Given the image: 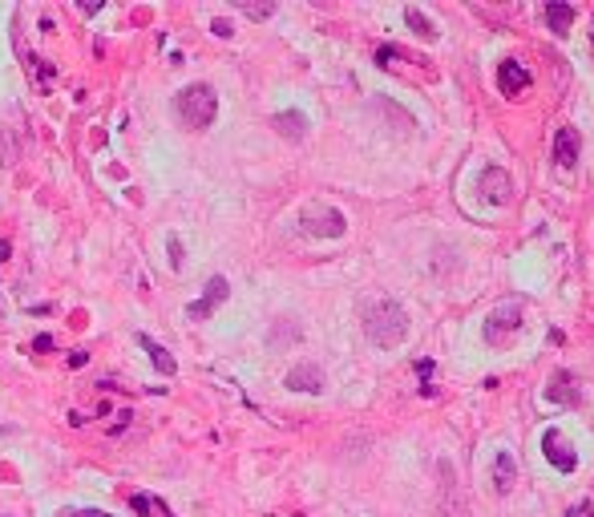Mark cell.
I'll use <instances>...</instances> for the list:
<instances>
[{
    "label": "cell",
    "mask_w": 594,
    "mask_h": 517,
    "mask_svg": "<svg viewBox=\"0 0 594 517\" xmlns=\"http://www.w3.org/2000/svg\"><path fill=\"white\" fill-rule=\"evenodd\" d=\"M493 481H498V489H502V493L514 485V457H510V453H502V457H498V465H493Z\"/></svg>",
    "instance_id": "obj_15"
},
{
    "label": "cell",
    "mask_w": 594,
    "mask_h": 517,
    "mask_svg": "<svg viewBox=\"0 0 594 517\" xmlns=\"http://www.w3.org/2000/svg\"><path fill=\"white\" fill-rule=\"evenodd\" d=\"M170 255H174L170 263H174V267H182V247H178V239H170Z\"/></svg>",
    "instance_id": "obj_20"
},
{
    "label": "cell",
    "mask_w": 594,
    "mask_h": 517,
    "mask_svg": "<svg viewBox=\"0 0 594 517\" xmlns=\"http://www.w3.org/2000/svg\"><path fill=\"white\" fill-rule=\"evenodd\" d=\"M498 85H502L506 97H514V93H522V89L530 85V69H526L522 61H506L502 73H498Z\"/></svg>",
    "instance_id": "obj_8"
},
{
    "label": "cell",
    "mask_w": 594,
    "mask_h": 517,
    "mask_svg": "<svg viewBox=\"0 0 594 517\" xmlns=\"http://www.w3.org/2000/svg\"><path fill=\"white\" fill-rule=\"evenodd\" d=\"M546 21H550V29H554L558 37H566L570 25H574V9H570V5H546Z\"/></svg>",
    "instance_id": "obj_12"
},
{
    "label": "cell",
    "mask_w": 594,
    "mask_h": 517,
    "mask_svg": "<svg viewBox=\"0 0 594 517\" xmlns=\"http://www.w3.org/2000/svg\"><path fill=\"white\" fill-rule=\"evenodd\" d=\"M518 328H522V307H518V303L498 307V312L489 316V324H485V340H489V344H502V340H510Z\"/></svg>",
    "instance_id": "obj_4"
},
{
    "label": "cell",
    "mask_w": 594,
    "mask_h": 517,
    "mask_svg": "<svg viewBox=\"0 0 594 517\" xmlns=\"http://www.w3.org/2000/svg\"><path fill=\"white\" fill-rule=\"evenodd\" d=\"M364 332L376 348H396L409 336V312L396 299H376L364 307Z\"/></svg>",
    "instance_id": "obj_1"
},
{
    "label": "cell",
    "mask_w": 594,
    "mask_h": 517,
    "mask_svg": "<svg viewBox=\"0 0 594 517\" xmlns=\"http://www.w3.org/2000/svg\"><path fill=\"white\" fill-rule=\"evenodd\" d=\"M566 517H594V505H574Z\"/></svg>",
    "instance_id": "obj_19"
},
{
    "label": "cell",
    "mask_w": 594,
    "mask_h": 517,
    "mask_svg": "<svg viewBox=\"0 0 594 517\" xmlns=\"http://www.w3.org/2000/svg\"><path fill=\"white\" fill-rule=\"evenodd\" d=\"M231 295V287H227V279L223 275H215L211 283H207V291H203V299H194L190 307H186V316L190 320H207V316H215V307L223 303Z\"/></svg>",
    "instance_id": "obj_5"
},
{
    "label": "cell",
    "mask_w": 594,
    "mask_h": 517,
    "mask_svg": "<svg viewBox=\"0 0 594 517\" xmlns=\"http://www.w3.org/2000/svg\"><path fill=\"white\" fill-rule=\"evenodd\" d=\"M300 227H304L308 235H316V239H340V235L348 231L344 215L336 211V206H324V202H312V206H304Z\"/></svg>",
    "instance_id": "obj_3"
},
{
    "label": "cell",
    "mask_w": 594,
    "mask_h": 517,
    "mask_svg": "<svg viewBox=\"0 0 594 517\" xmlns=\"http://www.w3.org/2000/svg\"><path fill=\"white\" fill-rule=\"evenodd\" d=\"M287 142H304V134H308V118L304 114H295V110H283V114H275V122H271Z\"/></svg>",
    "instance_id": "obj_10"
},
{
    "label": "cell",
    "mask_w": 594,
    "mask_h": 517,
    "mask_svg": "<svg viewBox=\"0 0 594 517\" xmlns=\"http://www.w3.org/2000/svg\"><path fill=\"white\" fill-rule=\"evenodd\" d=\"M174 114H178L182 126H190V130H207V126H215V118H219V97H215V89H211L207 81H194V85H186V89L174 97Z\"/></svg>",
    "instance_id": "obj_2"
},
{
    "label": "cell",
    "mask_w": 594,
    "mask_h": 517,
    "mask_svg": "<svg viewBox=\"0 0 594 517\" xmlns=\"http://www.w3.org/2000/svg\"><path fill=\"white\" fill-rule=\"evenodd\" d=\"M239 9H243L251 21H267V17L275 13V5H239Z\"/></svg>",
    "instance_id": "obj_17"
},
{
    "label": "cell",
    "mask_w": 594,
    "mask_h": 517,
    "mask_svg": "<svg viewBox=\"0 0 594 517\" xmlns=\"http://www.w3.org/2000/svg\"><path fill=\"white\" fill-rule=\"evenodd\" d=\"M287 388H295V392H324V372L316 364H295L287 372Z\"/></svg>",
    "instance_id": "obj_7"
},
{
    "label": "cell",
    "mask_w": 594,
    "mask_h": 517,
    "mask_svg": "<svg viewBox=\"0 0 594 517\" xmlns=\"http://www.w3.org/2000/svg\"><path fill=\"white\" fill-rule=\"evenodd\" d=\"M477 190L485 194V202H510V194H514V182H510V174H506L502 166H489V170L481 174Z\"/></svg>",
    "instance_id": "obj_6"
},
{
    "label": "cell",
    "mask_w": 594,
    "mask_h": 517,
    "mask_svg": "<svg viewBox=\"0 0 594 517\" xmlns=\"http://www.w3.org/2000/svg\"><path fill=\"white\" fill-rule=\"evenodd\" d=\"M546 453H550V461L558 469H574V449H566L558 433H546Z\"/></svg>",
    "instance_id": "obj_13"
},
{
    "label": "cell",
    "mask_w": 594,
    "mask_h": 517,
    "mask_svg": "<svg viewBox=\"0 0 594 517\" xmlns=\"http://www.w3.org/2000/svg\"><path fill=\"white\" fill-rule=\"evenodd\" d=\"M409 25H413L421 37H437V33H433V25L425 21V13H417V9H409Z\"/></svg>",
    "instance_id": "obj_16"
},
{
    "label": "cell",
    "mask_w": 594,
    "mask_h": 517,
    "mask_svg": "<svg viewBox=\"0 0 594 517\" xmlns=\"http://www.w3.org/2000/svg\"><path fill=\"white\" fill-rule=\"evenodd\" d=\"M138 344H142V348L154 356V368H158V372H166V376L174 372V360H170V352H166V348H158L150 336H138Z\"/></svg>",
    "instance_id": "obj_14"
},
{
    "label": "cell",
    "mask_w": 594,
    "mask_h": 517,
    "mask_svg": "<svg viewBox=\"0 0 594 517\" xmlns=\"http://www.w3.org/2000/svg\"><path fill=\"white\" fill-rule=\"evenodd\" d=\"M554 162L562 166V170H570L574 162H578V130H558L554 134Z\"/></svg>",
    "instance_id": "obj_9"
},
{
    "label": "cell",
    "mask_w": 594,
    "mask_h": 517,
    "mask_svg": "<svg viewBox=\"0 0 594 517\" xmlns=\"http://www.w3.org/2000/svg\"><path fill=\"white\" fill-rule=\"evenodd\" d=\"M61 517H114V513H106V509H65Z\"/></svg>",
    "instance_id": "obj_18"
},
{
    "label": "cell",
    "mask_w": 594,
    "mask_h": 517,
    "mask_svg": "<svg viewBox=\"0 0 594 517\" xmlns=\"http://www.w3.org/2000/svg\"><path fill=\"white\" fill-rule=\"evenodd\" d=\"M550 400H558V404H574L578 400V380L570 376V372H558L554 380H550Z\"/></svg>",
    "instance_id": "obj_11"
}]
</instances>
